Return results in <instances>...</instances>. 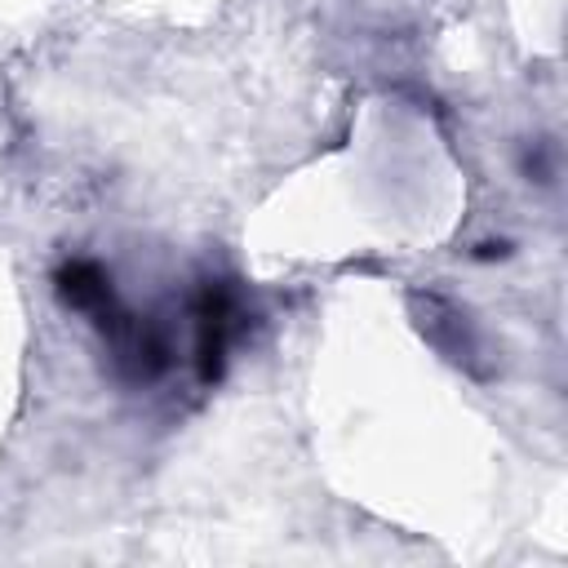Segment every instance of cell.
<instances>
[{"label": "cell", "mask_w": 568, "mask_h": 568, "mask_svg": "<svg viewBox=\"0 0 568 568\" xmlns=\"http://www.w3.org/2000/svg\"><path fill=\"white\" fill-rule=\"evenodd\" d=\"M413 311H417V324H422V333H426V342L439 351V355H448L453 364H462L466 373H484V359H488V346H484V333H479V324L457 306V302H448V297H439V293H417L413 297Z\"/></svg>", "instance_id": "obj_1"}]
</instances>
